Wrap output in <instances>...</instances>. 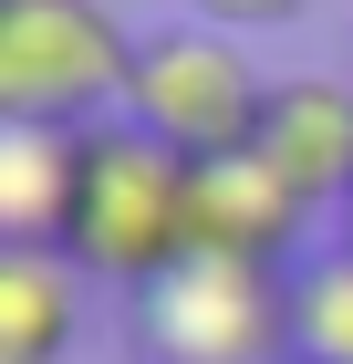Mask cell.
<instances>
[{
    "label": "cell",
    "instance_id": "cell-8",
    "mask_svg": "<svg viewBox=\"0 0 353 364\" xmlns=\"http://www.w3.org/2000/svg\"><path fill=\"white\" fill-rule=\"evenodd\" d=\"M83 333V271L63 250H0V364H63Z\"/></svg>",
    "mask_w": 353,
    "mask_h": 364
},
{
    "label": "cell",
    "instance_id": "cell-4",
    "mask_svg": "<svg viewBox=\"0 0 353 364\" xmlns=\"http://www.w3.org/2000/svg\"><path fill=\"white\" fill-rule=\"evenodd\" d=\"M136 31L104 0H0V125H114Z\"/></svg>",
    "mask_w": 353,
    "mask_h": 364
},
{
    "label": "cell",
    "instance_id": "cell-11",
    "mask_svg": "<svg viewBox=\"0 0 353 364\" xmlns=\"http://www.w3.org/2000/svg\"><path fill=\"white\" fill-rule=\"evenodd\" d=\"M332 240H343V250H353V198H343V208H332Z\"/></svg>",
    "mask_w": 353,
    "mask_h": 364
},
{
    "label": "cell",
    "instance_id": "cell-6",
    "mask_svg": "<svg viewBox=\"0 0 353 364\" xmlns=\"http://www.w3.org/2000/svg\"><path fill=\"white\" fill-rule=\"evenodd\" d=\"M301 229H312V198H301L260 146L197 167V250H239V260H281V271H291Z\"/></svg>",
    "mask_w": 353,
    "mask_h": 364
},
{
    "label": "cell",
    "instance_id": "cell-1",
    "mask_svg": "<svg viewBox=\"0 0 353 364\" xmlns=\"http://www.w3.org/2000/svg\"><path fill=\"white\" fill-rule=\"evenodd\" d=\"M177 250H197V167L177 146L136 136L125 114L83 136V188H73V229H63V260L104 281H156Z\"/></svg>",
    "mask_w": 353,
    "mask_h": 364
},
{
    "label": "cell",
    "instance_id": "cell-10",
    "mask_svg": "<svg viewBox=\"0 0 353 364\" xmlns=\"http://www.w3.org/2000/svg\"><path fill=\"white\" fill-rule=\"evenodd\" d=\"M197 21H218V31H271V21H301L312 0H188Z\"/></svg>",
    "mask_w": 353,
    "mask_h": 364
},
{
    "label": "cell",
    "instance_id": "cell-5",
    "mask_svg": "<svg viewBox=\"0 0 353 364\" xmlns=\"http://www.w3.org/2000/svg\"><path fill=\"white\" fill-rule=\"evenodd\" d=\"M260 156H271L312 208H343L353 198V84H332V73H271Z\"/></svg>",
    "mask_w": 353,
    "mask_h": 364
},
{
    "label": "cell",
    "instance_id": "cell-7",
    "mask_svg": "<svg viewBox=\"0 0 353 364\" xmlns=\"http://www.w3.org/2000/svg\"><path fill=\"white\" fill-rule=\"evenodd\" d=\"M94 125H0V250H63Z\"/></svg>",
    "mask_w": 353,
    "mask_h": 364
},
{
    "label": "cell",
    "instance_id": "cell-3",
    "mask_svg": "<svg viewBox=\"0 0 353 364\" xmlns=\"http://www.w3.org/2000/svg\"><path fill=\"white\" fill-rule=\"evenodd\" d=\"M260 105H271V73L249 63V42H239V31H218V21L136 31L125 125H136V136H156V146H177L188 167L260 146Z\"/></svg>",
    "mask_w": 353,
    "mask_h": 364
},
{
    "label": "cell",
    "instance_id": "cell-9",
    "mask_svg": "<svg viewBox=\"0 0 353 364\" xmlns=\"http://www.w3.org/2000/svg\"><path fill=\"white\" fill-rule=\"evenodd\" d=\"M291 364H353V250L291 271Z\"/></svg>",
    "mask_w": 353,
    "mask_h": 364
},
{
    "label": "cell",
    "instance_id": "cell-2",
    "mask_svg": "<svg viewBox=\"0 0 353 364\" xmlns=\"http://www.w3.org/2000/svg\"><path fill=\"white\" fill-rule=\"evenodd\" d=\"M146 364H291V271L239 250H177L125 291Z\"/></svg>",
    "mask_w": 353,
    "mask_h": 364
}]
</instances>
